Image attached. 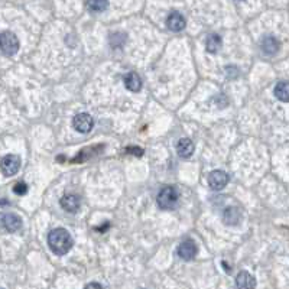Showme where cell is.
I'll return each instance as SVG.
<instances>
[{
    "label": "cell",
    "instance_id": "4fadbf2b",
    "mask_svg": "<svg viewBox=\"0 0 289 289\" xmlns=\"http://www.w3.org/2000/svg\"><path fill=\"white\" fill-rule=\"evenodd\" d=\"M80 205H81V201L74 194H67L61 198V207L67 213H77L80 210Z\"/></svg>",
    "mask_w": 289,
    "mask_h": 289
},
{
    "label": "cell",
    "instance_id": "8992f818",
    "mask_svg": "<svg viewBox=\"0 0 289 289\" xmlns=\"http://www.w3.org/2000/svg\"><path fill=\"white\" fill-rule=\"evenodd\" d=\"M177 253L182 260H193L197 256V245L191 239H187L178 246Z\"/></svg>",
    "mask_w": 289,
    "mask_h": 289
},
{
    "label": "cell",
    "instance_id": "d6986e66",
    "mask_svg": "<svg viewBox=\"0 0 289 289\" xmlns=\"http://www.w3.org/2000/svg\"><path fill=\"white\" fill-rule=\"evenodd\" d=\"M13 193H16L18 195H25V194L28 193V185H26L25 182H18V184H15Z\"/></svg>",
    "mask_w": 289,
    "mask_h": 289
},
{
    "label": "cell",
    "instance_id": "5bb4252c",
    "mask_svg": "<svg viewBox=\"0 0 289 289\" xmlns=\"http://www.w3.org/2000/svg\"><path fill=\"white\" fill-rule=\"evenodd\" d=\"M177 152L181 158H190L194 154V143L191 139L188 137H182L179 139L178 145H177Z\"/></svg>",
    "mask_w": 289,
    "mask_h": 289
},
{
    "label": "cell",
    "instance_id": "ba28073f",
    "mask_svg": "<svg viewBox=\"0 0 289 289\" xmlns=\"http://www.w3.org/2000/svg\"><path fill=\"white\" fill-rule=\"evenodd\" d=\"M236 287L237 289H255L256 288V279L250 272L242 270L236 276Z\"/></svg>",
    "mask_w": 289,
    "mask_h": 289
},
{
    "label": "cell",
    "instance_id": "2e32d148",
    "mask_svg": "<svg viewBox=\"0 0 289 289\" xmlns=\"http://www.w3.org/2000/svg\"><path fill=\"white\" fill-rule=\"evenodd\" d=\"M275 97L284 103L289 101V81H279L275 86Z\"/></svg>",
    "mask_w": 289,
    "mask_h": 289
},
{
    "label": "cell",
    "instance_id": "277c9868",
    "mask_svg": "<svg viewBox=\"0 0 289 289\" xmlns=\"http://www.w3.org/2000/svg\"><path fill=\"white\" fill-rule=\"evenodd\" d=\"M72 126L78 133H89L91 129L94 128V120L93 117L87 113H80L74 117L72 120Z\"/></svg>",
    "mask_w": 289,
    "mask_h": 289
},
{
    "label": "cell",
    "instance_id": "ffe728a7",
    "mask_svg": "<svg viewBox=\"0 0 289 289\" xmlns=\"http://www.w3.org/2000/svg\"><path fill=\"white\" fill-rule=\"evenodd\" d=\"M126 154L140 158V156L145 154V151H143L142 148H139V146H129V148H126Z\"/></svg>",
    "mask_w": 289,
    "mask_h": 289
},
{
    "label": "cell",
    "instance_id": "ac0fdd59",
    "mask_svg": "<svg viewBox=\"0 0 289 289\" xmlns=\"http://www.w3.org/2000/svg\"><path fill=\"white\" fill-rule=\"evenodd\" d=\"M87 6L91 12H104L109 7V0H87Z\"/></svg>",
    "mask_w": 289,
    "mask_h": 289
},
{
    "label": "cell",
    "instance_id": "6da1fadb",
    "mask_svg": "<svg viewBox=\"0 0 289 289\" xmlns=\"http://www.w3.org/2000/svg\"><path fill=\"white\" fill-rule=\"evenodd\" d=\"M48 245L55 255L63 256L72 247V237L65 228H54L48 234Z\"/></svg>",
    "mask_w": 289,
    "mask_h": 289
},
{
    "label": "cell",
    "instance_id": "30bf717a",
    "mask_svg": "<svg viewBox=\"0 0 289 289\" xmlns=\"http://www.w3.org/2000/svg\"><path fill=\"white\" fill-rule=\"evenodd\" d=\"M1 223H3V227L10 233H15L22 227V219L16 214H4L1 217Z\"/></svg>",
    "mask_w": 289,
    "mask_h": 289
},
{
    "label": "cell",
    "instance_id": "3957f363",
    "mask_svg": "<svg viewBox=\"0 0 289 289\" xmlns=\"http://www.w3.org/2000/svg\"><path fill=\"white\" fill-rule=\"evenodd\" d=\"M0 46L6 57H13L19 51V39L13 32L4 31L0 35Z\"/></svg>",
    "mask_w": 289,
    "mask_h": 289
},
{
    "label": "cell",
    "instance_id": "52a82bcc",
    "mask_svg": "<svg viewBox=\"0 0 289 289\" xmlns=\"http://www.w3.org/2000/svg\"><path fill=\"white\" fill-rule=\"evenodd\" d=\"M228 182V175L224 172V171H213L210 175H208V185L211 187V190L214 191H220L223 190Z\"/></svg>",
    "mask_w": 289,
    "mask_h": 289
},
{
    "label": "cell",
    "instance_id": "7c38bea8",
    "mask_svg": "<svg viewBox=\"0 0 289 289\" xmlns=\"http://www.w3.org/2000/svg\"><path fill=\"white\" fill-rule=\"evenodd\" d=\"M223 222L227 225H237L242 222V211L237 207H228L223 213Z\"/></svg>",
    "mask_w": 289,
    "mask_h": 289
},
{
    "label": "cell",
    "instance_id": "5b68a950",
    "mask_svg": "<svg viewBox=\"0 0 289 289\" xmlns=\"http://www.w3.org/2000/svg\"><path fill=\"white\" fill-rule=\"evenodd\" d=\"M21 168V159L18 155H6L1 161V169L6 177L15 175Z\"/></svg>",
    "mask_w": 289,
    "mask_h": 289
},
{
    "label": "cell",
    "instance_id": "7a4b0ae2",
    "mask_svg": "<svg viewBox=\"0 0 289 289\" xmlns=\"http://www.w3.org/2000/svg\"><path fill=\"white\" fill-rule=\"evenodd\" d=\"M179 194L174 187H163L158 194V205L162 210H172L178 204Z\"/></svg>",
    "mask_w": 289,
    "mask_h": 289
},
{
    "label": "cell",
    "instance_id": "44dd1931",
    "mask_svg": "<svg viewBox=\"0 0 289 289\" xmlns=\"http://www.w3.org/2000/svg\"><path fill=\"white\" fill-rule=\"evenodd\" d=\"M84 289H103V287L97 282H91V284H87Z\"/></svg>",
    "mask_w": 289,
    "mask_h": 289
},
{
    "label": "cell",
    "instance_id": "e0dca14e",
    "mask_svg": "<svg viewBox=\"0 0 289 289\" xmlns=\"http://www.w3.org/2000/svg\"><path fill=\"white\" fill-rule=\"evenodd\" d=\"M220 48H222V38L219 35H216V33L208 35V38H207V51L210 54H216V52H219Z\"/></svg>",
    "mask_w": 289,
    "mask_h": 289
},
{
    "label": "cell",
    "instance_id": "9c48e42d",
    "mask_svg": "<svg viewBox=\"0 0 289 289\" xmlns=\"http://www.w3.org/2000/svg\"><path fill=\"white\" fill-rule=\"evenodd\" d=\"M185 25H187L185 18L179 12H172L168 16V19H166V26L172 32H181V31H184L185 29Z\"/></svg>",
    "mask_w": 289,
    "mask_h": 289
},
{
    "label": "cell",
    "instance_id": "9a60e30c",
    "mask_svg": "<svg viewBox=\"0 0 289 289\" xmlns=\"http://www.w3.org/2000/svg\"><path fill=\"white\" fill-rule=\"evenodd\" d=\"M125 86H126V89L133 91V93L140 91V89H142V80H140L139 74H136V72L126 74L125 75Z\"/></svg>",
    "mask_w": 289,
    "mask_h": 289
},
{
    "label": "cell",
    "instance_id": "8fae6325",
    "mask_svg": "<svg viewBox=\"0 0 289 289\" xmlns=\"http://www.w3.org/2000/svg\"><path fill=\"white\" fill-rule=\"evenodd\" d=\"M260 49L265 55H275L279 51V41L275 36L267 35L260 42Z\"/></svg>",
    "mask_w": 289,
    "mask_h": 289
}]
</instances>
